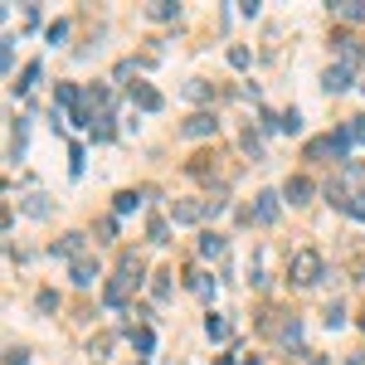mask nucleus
I'll use <instances>...</instances> for the list:
<instances>
[{
  "label": "nucleus",
  "instance_id": "obj_33",
  "mask_svg": "<svg viewBox=\"0 0 365 365\" xmlns=\"http://www.w3.org/2000/svg\"><path fill=\"white\" fill-rule=\"evenodd\" d=\"M244 365H259V361H244Z\"/></svg>",
  "mask_w": 365,
  "mask_h": 365
},
{
  "label": "nucleus",
  "instance_id": "obj_18",
  "mask_svg": "<svg viewBox=\"0 0 365 365\" xmlns=\"http://www.w3.org/2000/svg\"><path fill=\"white\" fill-rule=\"evenodd\" d=\"M132 346H137V351H142V356H146V351H151V346H156V336H151V331H146V326H132Z\"/></svg>",
  "mask_w": 365,
  "mask_h": 365
},
{
  "label": "nucleus",
  "instance_id": "obj_2",
  "mask_svg": "<svg viewBox=\"0 0 365 365\" xmlns=\"http://www.w3.org/2000/svg\"><path fill=\"white\" fill-rule=\"evenodd\" d=\"M322 273H326V263H322V254H317V249H297V254H292V263H287V277H292L297 287L322 282Z\"/></svg>",
  "mask_w": 365,
  "mask_h": 365
},
{
  "label": "nucleus",
  "instance_id": "obj_27",
  "mask_svg": "<svg viewBox=\"0 0 365 365\" xmlns=\"http://www.w3.org/2000/svg\"><path fill=\"white\" fill-rule=\"evenodd\" d=\"M64 39H69V25H64V20H59V25H49V44H64Z\"/></svg>",
  "mask_w": 365,
  "mask_h": 365
},
{
  "label": "nucleus",
  "instance_id": "obj_25",
  "mask_svg": "<svg viewBox=\"0 0 365 365\" xmlns=\"http://www.w3.org/2000/svg\"><path fill=\"white\" fill-rule=\"evenodd\" d=\"M229 64H234V69H249V49L234 44V49H229Z\"/></svg>",
  "mask_w": 365,
  "mask_h": 365
},
{
  "label": "nucleus",
  "instance_id": "obj_7",
  "mask_svg": "<svg viewBox=\"0 0 365 365\" xmlns=\"http://www.w3.org/2000/svg\"><path fill=\"white\" fill-rule=\"evenodd\" d=\"M132 102H137L142 112H161V92L146 88V83H137V88H132Z\"/></svg>",
  "mask_w": 365,
  "mask_h": 365
},
{
  "label": "nucleus",
  "instance_id": "obj_31",
  "mask_svg": "<svg viewBox=\"0 0 365 365\" xmlns=\"http://www.w3.org/2000/svg\"><path fill=\"white\" fill-rule=\"evenodd\" d=\"M5 365H25V351H20V346H10V351H5Z\"/></svg>",
  "mask_w": 365,
  "mask_h": 365
},
{
  "label": "nucleus",
  "instance_id": "obj_24",
  "mask_svg": "<svg viewBox=\"0 0 365 365\" xmlns=\"http://www.w3.org/2000/svg\"><path fill=\"white\" fill-rule=\"evenodd\" d=\"M34 78H39V64H29V69H25V78L15 83V92H29V88H34Z\"/></svg>",
  "mask_w": 365,
  "mask_h": 365
},
{
  "label": "nucleus",
  "instance_id": "obj_15",
  "mask_svg": "<svg viewBox=\"0 0 365 365\" xmlns=\"http://www.w3.org/2000/svg\"><path fill=\"white\" fill-rule=\"evenodd\" d=\"M176 0H151V20H176Z\"/></svg>",
  "mask_w": 365,
  "mask_h": 365
},
{
  "label": "nucleus",
  "instance_id": "obj_32",
  "mask_svg": "<svg viewBox=\"0 0 365 365\" xmlns=\"http://www.w3.org/2000/svg\"><path fill=\"white\" fill-rule=\"evenodd\" d=\"M351 365H365V356H356V361H351Z\"/></svg>",
  "mask_w": 365,
  "mask_h": 365
},
{
  "label": "nucleus",
  "instance_id": "obj_14",
  "mask_svg": "<svg viewBox=\"0 0 365 365\" xmlns=\"http://www.w3.org/2000/svg\"><path fill=\"white\" fill-rule=\"evenodd\" d=\"M200 254H205V259H224V239H219V234H205V239H200Z\"/></svg>",
  "mask_w": 365,
  "mask_h": 365
},
{
  "label": "nucleus",
  "instance_id": "obj_6",
  "mask_svg": "<svg viewBox=\"0 0 365 365\" xmlns=\"http://www.w3.org/2000/svg\"><path fill=\"white\" fill-rule=\"evenodd\" d=\"M322 88L326 92H346L351 88V64H331V69L322 74Z\"/></svg>",
  "mask_w": 365,
  "mask_h": 365
},
{
  "label": "nucleus",
  "instance_id": "obj_30",
  "mask_svg": "<svg viewBox=\"0 0 365 365\" xmlns=\"http://www.w3.org/2000/svg\"><path fill=\"white\" fill-rule=\"evenodd\" d=\"M97 234H102V244H107V239H117V219H102V224H97Z\"/></svg>",
  "mask_w": 365,
  "mask_h": 365
},
{
  "label": "nucleus",
  "instance_id": "obj_9",
  "mask_svg": "<svg viewBox=\"0 0 365 365\" xmlns=\"http://www.w3.org/2000/svg\"><path fill=\"white\" fill-rule=\"evenodd\" d=\"M254 219H259V224H273V219H277V195H273V190H263V195H259Z\"/></svg>",
  "mask_w": 365,
  "mask_h": 365
},
{
  "label": "nucleus",
  "instance_id": "obj_17",
  "mask_svg": "<svg viewBox=\"0 0 365 365\" xmlns=\"http://www.w3.org/2000/svg\"><path fill=\"white\" fill-rule=\"evenodd\" d=\"M25 214L44 219V214H49V200H44V195H25Z\"/></svg>",
  "mask_w": 365,
  "mask_h": 365
},
{
  "label": "nucleus",
  "instance_id": "obj_28",
  "mask_svg": "<svg viewBox=\"0 0 365 365\" xmlns=\"http://www.w3.org/2000/svg\"><path fill=\"white\" fill-rule=\"evenodd\" d=\"M166 277H171V273H156V282H151V297H166V292H171V282H166Z\"/></svg>",
  "mask_w": 365,
  "mask_h": 365
},
{
  "label": "nucleus",
  "instance_id": "obj_34",
  "mask_svg": "<svg viewBox=\"0 0 365 365\" xmlns=\"http://www.w3.org/2000/svg\"><path fill=\"white\" fill-rule=\"evenodd\" d=\"M137 365H146V361H137Z\"/></svg>",
  "mask_w": 365,
  "mask_h": 365
},
{
  "label": "nucleus",
  "instance_id": "obj_19",
  "mask_svg": "<svg viewBox=\"0 0 365 365\" xmlns=\"http://www.w3.org/2000/svg\"><path fill=\"white\" fill-rule=\"evenodd\" d=\"M336 10H341L346 20H365V0H336Z\"/></svg>",
  "mask_w": 365,
  "mask_h": 365
},
{
  "label": "nucleus",
  "instance_id": "obj_26",
  "mask_svg": "<svg viewBox=\"0 0 365 365\" xmlns=\"http://www.w3.org/2000/svg\"><path fill=\"white\" fill-rule=\"evenodd\" d=\"M346 132H351V142H365V112H361V117H351V127H346Z\"/></svg>",
  "mask_w": 365,
  "mask_h": 365
},
{
  "label": "nucleus",
  "instance_id": "obj_22",
  "mask_svg": "<svg viewBox=\"0 0 365 365\" xmlns=\"http://www.w3.org/2000/svg\"><path fill=\"white\" fill-rule=\"evenodd\" d=\"M336 54H341V64H351V59H356V39L341 34V39H336Z\"/></svg>",
  "mask_w": 365,
  "mask_h": 365
},
{
  "label": "nucleus",
  "instance_id": "obj_3",
  "mask_svg": "<svg viewBox=\"0 0 365 365\" xmlns=\"http://www.w3.org/2000/svg\"><path fill=\"white\" fill-rule=\"evenodd\" d=\"M331 200H336V205L365 200V166L361 161H346V166H341V176H336V185H331Z\"/></svg>",
  "mask_w": 365,
  "mask_h": 365
},
{
  "label": "nucleus",
  "instance_id": "obj_29",
  "mask_svg": "<svg viewBox=\"0 0 365 365\" xmlns=\"http://www.w3.org/2000/svg\"><path fill=\"white\" fill-rule=\"evenodd\" d=\"M0 69H15V49H10V39L0 44Z\"/></svg>",
  "mask_w": 365,
  "mask_h": 365
},
{
  "label": "nucleus",
  "instance_id": "obj_8",
  "mask_svg": "<svg viewBox=\"0 0 365 365\" xmlns=\"http://www.w3.org/2000/svg\"><path fill=\"white\" fill-rule=\"evenodd\" d=\"M307 195H312V181L307 176H292V181L282 185V200H292V205H307Z\"/></svg>",
  "mask_w": 365,
  "mask_h": 365
},
{
  "label": "nucleus",
  "instance_id": "obj_4",
  "mask_svg": "<svg viewBox=\"0 0 365 365\" xmlns=\"http://www.w3.org/2000/svg\"><path fill=\"white\" fill-rule=\"evenodd\" d=\"M214 209H224V200H176V205H171V219H176V224H200V219L214 214Z\"/></svg>",
  "mask_w": 365,
  "mask_h": 365
},
{
  "label": "nucleus",
  "instance_id": "obj_5",
  "mask_svg": "<svg viewBox=\"0 0 365 365\" xmlns=\"http://www.w3.org/2000/svg\"><path fill=\"white\" fill-rule=\"evenodd\" d=\"M351 151V132L346 127H336L331 137H322V142H312V156H346Z\"/></svg>",
  "mask_w": 365,
  "mask_h": 365
},
{
  "label": "nucleus",
  "instance_id": "obj_23",
  "mask_svg": "<svg viewBox=\"0 0 365 365\" xmlns=\"http://www.w3.org/2000/svg\"><path fill=\"white\" fill-rule=\"evenodd\" d=\"M190 287H195L200 297H209V292H214V277H209V273H195V277H190Z\"/></svg>",
  "mask_w": 365,
  "mask_h": 365
},
{
  "label": "nucleus",
  "instance_id": "obj_10",
  "mask_svg": "<svg viewBox=\"0 0 365 365\" xmlns=\"http://www.w3.org/2000/svg\"><path fill=\"white\" fill-rule=\"evenodd\" d=\"M54 254H64V259H74V263L88 259V254H83V234H64V239L54 244Z\"/></svg>",
  "mask_w": 365,
  "mask_h": 365
},
{
  "label": "nucleus",
  "instance_id": "obj_11",
  "mask_svg": "<svg viewBox=\"0 0 365 365\" xmlns=\"http://www.w3.org/2000/svg\"><path fill=\"white\" fill-rule=\"evenodd\" d=\"M209 132H214V112H195L185 122V137H209Z\"/></svg>",
  "mask_w": 365,
  "mask_h": 365
},
{
  "label": "nucleus",
  "instance_id": "obj_12",
  "mask_svg": "<svg viewBox=\"0 0 365 365\" xmlns=\"http://www.w3.org/2000/svg\"><path fill=\"white\" fill-rule=\"evenodd\" d=\"M205 336H209V341H229V322H224L219 312H209V317H205Z\"/></svg>",
  "mask_w": 365,
  "mask_h": 365
},
{
  "label": "nucleus",
  "instance_id": "obj_16",
  "mask_svg": "<svg viewBox=\"0 0 365 365\" xmlns=\"http://www.w3.org/2000/svg\"><path fill=\"white\" fill-rule=\"evenodd\" d=\"M277 132H302V112H297V107H287V112L277 117Z\"/></svg>",
  "mask_w": 365,
  "mask_h": 365
},
{
  "label": "nucleus",
  "instance_id": "obj_20",
  "mask_svg": "<svg viewBox=\"0 0 365 365\" xmlns=\"http://www.w3.org/2000/svg\"><path fill=\"white\" fill-rule=\"evenodd\" d=\"M92 137H97V142H107V137H112V117H107V112H97V117H92Z\"/></svg>",
  "mask_w": 365,
  "mask_h": 365
},
{
  "label": "nucleus",
  "instance_id": "obj_1",
  "mask_svg": "<svg viewBox=\"0 0 365 365\" xmlns=\"http://www.w3.org/2000/svg\"><path fill=\"white\" fill-rule=\"evenodd\" d=\"M132 287H142V259H137V254H122V268H117L112 282L102 287V302H107V307H122Z\"/></svg>",
  "mask_w": 365,
  "mask_h": 365
},
{
  "label": "nucleus",
  "instance_id": "obj_13",
  "mask_svg": "<svg viewBox=\"0 0 365 365\" xmlns=\"http://www.w3.org/2000/svg\"><path fill=\"white\" fill-rule=\"evenodd\" d=\"M74 282H78V287H92V282H97V263H92V259H78V263H74Z\"/></svg>",
  "mask_w": 365,
  "mask_h": 365
},
{
  "label": "nucleus",
  "instance_id": "obj_21",
  "mask_svg": "<svg viewBox=\"0 0 365 365\" xmlns=\"http://www.w3.org/2000/svg\"><path fill=\"white\" fill-rule=\"evenodd\" d=\"M137 205H142V195H137V190H122V195H117V214H132Z\"/></svg>",
  "mask_w": 365,
  "mask_h": 365
}]
</instances>
